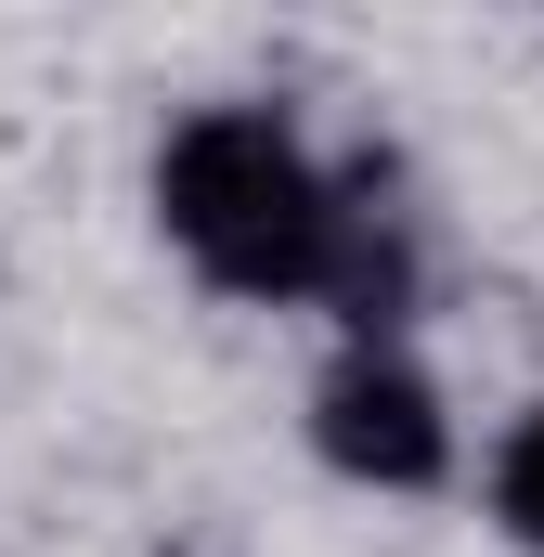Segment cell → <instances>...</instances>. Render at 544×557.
<instances>
[{"label":"cell","mask_w":544,"mask_h":557,"mask_svg":"<svg viewBox=\"0 0 544 557\" xmlns=\"http://www.w3.org/2000/svg\"><path fill=\"white\" fill-rule=\"evenodd\" d=\"M156 208H169V234L208 260L221 285H247V298H298V285H337V247H350V208L311 182V156L247 117V104H221V117H195V131L169 143V169H156Z\"/></svg>","instance_id":"obj_1"},{"label":"cell","mask_w":544,"mask_h":557,"mask_svg":"<svg viewBox=\"0 0 544 557\" xmlns=\"http://www.w3.org/2000/svg\"><path fill=\"white\" fill-rule=\"evenodd\" d=\"M324 454L350 467V480H441V403H428V376L390 363V350H350L337 376H324Z\"/></svg>","instance_id":"obj_2"},{"label":"cell","mask_w":544,"mask_h":557,"mask_svg":"<svg viewBox=\"0 0 544 557\" xmlns=\"http://www.w3.org/2000/svg\"><path fill=\"white\" fill-rule=\"evenodd\" d=\"M493 506H506V532H519V545H544V416L506 441V467H493Z\"/></svg>","instance_id":"obj_3"}]
</instances>
